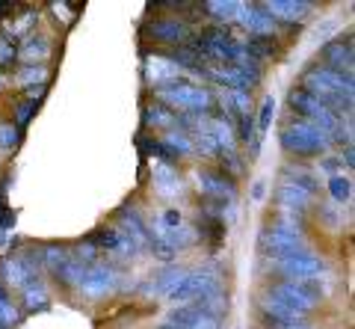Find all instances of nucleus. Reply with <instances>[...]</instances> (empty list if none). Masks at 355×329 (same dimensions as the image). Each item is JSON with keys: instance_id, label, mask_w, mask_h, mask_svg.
Wrapping results in <instances>:
<instances>
[{"instance_id": "f257e3e1", "label": "nucleus", "mask_w": 355, "mask_h": 329, "mask_svg": "<svg viewBox=\"0 0 355 329\" xmlns=\"http://www.w3.org/2000/svg\"><path fill=\"white\" fill-rule=\"evenodd\" d=\"M154 95H157V104L169 107L172 113L181 110L184 116H207L210 107H214V95H210V90H205V86H198V83L187 81V78H178L172 83L157 86Z\"/></svg>"}, {"instance_id": "f03ea898", "label": "nucleus", "mask_w": 355, "mask_h": 329, "mask_svg": "<svg viewBox=\"0 0 355 329\" xmlns=\"http://www.w3.org/2000/svg\"><path fill=\"white\" fill-rule=\"evenodd\" d=\"M193 51L205 62H219V65H231V62H240L243 57H246L243 42L231 30H225V27H207V30H202L196 36V42H193Z\"/></svg>"}, {"instance_id": "7ed1b4c3", "label": "nucleus", "mask_w": 355, "mask_h": 329, "mask_svg": "<svg viewBox=\"0 0 355 329\" xmlns=\"http://www.w3.org/2000/svg\"><path fill=\"white\" fill-rule=\"evenodd\" d=\"M222 294V276L214 267H196L187 270L184 279L166 294V300L172 305H190V303H205L210 297Z\"/></svg>"}, {"instance_id": "20e7f679", "label": "nucleus", "mask_w": 355, "mask_h": 329, "mask_svg": "<svg viewBox=\"0 0 355 329\" xmlns=\"http://www.w3.org/2000/svg\"><path fill=\"white\" fill-rule=\"evenodd\" d=\"M282 146L287 155L296 158H320L331 149V137L305 119H293L282 128Z\"/></svg>"}, {"instance_id": "39448f33", "label": "nucleus", "mask_w": 355, "mask_h": 329, "mask_svg": "<svg viewBox=\"0 0 355 329\" xmlns=\"http://www.w3.org/2000/svg\"><path fill=\"white\" fill-rule=\"evenodd\" d=\"M261 246H263V255L266 258H275L282 261L293 252H302L305 249V237H302V228L293 217H282L279 223L266 226L263 235H261Z\"/></svg>"}, {"instance_id": "423d86ee", "label": "nucleus", "mask_w": 355, "mask_h": 329, "mask_svg": "<svg viewBox=\"0 0 355 329\" xmlns=\"http://www.w3.org/2000/svg\"><path fill=\"white\" fill-rule=\"evenodd\" d=\"M287 104L293 107V113H299V119H305V122L317 125L320 130H326V134L331 137V142H335V134L343 128V119H338L335 113H331L314 92H308V90L299 86V90H293L291 95H287Z\"/></svg>"}, {"instance_id": "0eeeda50", "label": "nucleus", "mask_w": 355, "mask_h": 329, "mask_svg": "<svg viewBox=\"0 0 355 329\" xmlns=\"http://www.w3.org/2000/svg\"><path fill=\"white\" fill-rule=\"evenodd\" d=\"M266 294L275 297V300H282L287 309H293L296 314H302V317H308L320 303H323V291H320L317 282H291V279H282V282L270 285V291H266Z\"/></svg>"}, {"instance_id": "6e6552de", "label": "nucleus", "mask_w": 355, "mask_h": 329, "mask_svg": "<svg viewBox=\"0 0 355 329\" xmlns=\"http://www.w3.org/2000/svg\"><path fill=\"white\" fill-rule=\"evenodd\" d=\"M302 90L314 92L320 101H326V98H352L355 81H352V74L335 71V69H329V65H317V69H311L305 74Z\"/></svg>"}, {"instance_id": "1a4fd4ad", "label": "nucleus", "mask_w": 355, "mask_h": 329, "mask_svg": "<svg viewBox=\"0 0 355 329\" xmlns=\"http://www.w3.org/2000/svg\"><path fill=\"white\" fill-rule=\"evenodd\" d=\"M39 267H42V255L33 249H24V252H15V255H6L0 261V279L12 288H27L30 282L42 279L39 276Z\"/></svg>"}, {"instance_id": "9d476101", "label": "nucleus", "mask_w": 355, "mask_h": 329, "mask_svg": "<svg viewBox=\"0 0 355 329\" xmlns=\"http://www.w3.org/2000/svg\"><path fill=\"white\" fill-rule=\"evenodd\" d=\"M116 288H119V270L113 264H107V261H98V264L86 267L80 285H77V291H80L86 300H104Z\"/></svg>"}, {"instance_id": "9b49d317", "label": "nucleus", "mask_w": 355, "mask_h": 329, "mask_svg": "<svg viewBox=\"0 0 355 329\" xmlns=\"http://www.w3.org/2000/svg\"><path fill=\"white\" fill-rule=\"evenodd\" d=\"M89 244H92L98 252H107V255H113L119 261H130L139 255V246L133 244V240L121 232L119 226H107V228H98V232L89 237Z\"/></svg>"}, {"instance_id": "f8f14e48", "label": "nucleus", "mask_w": 355, "mask_h": 329, "mask_svg": "<svg viewBox=\"0 0 355 329\" xmlns=\"http://www.w3.org/2000/svg\"><path fill=\"white\" fill-rule=\"evenodd\" d=\"M323 270H326V261L320 255H314V252H308V249L293 252V255L279 261V273L291 282H314Z\"/></svg>"}, {"instance_id": "ddd939ff", "label": "nucleus", "mask_w": 355, "mask_h": 329, "mask_svg": "<svg viewBox=\"0 0 355 329\" xmlns=\"http://www.w3.org/2000/svg\"><path fill=\"white\" fill-rule=\"evenodd\" d=\"M166 323H172L178 329H219L222 326V317L202 309V305H175V309L169 312V317H166Z\"/></svg>"}, {"instance_id": "4468645a", "label": "nucleus", "mask_w": 355, "mask_h": 329, "mask_svg": "<svg viewBox=\"0 0 355 329\" xmlns=\"http://www.w3.org/2000/svg\"><path fill=\"white\" fill-rule=\"evenodd\" d=\"M196 181H198V190H202L207 199H214L219 205H225L228 202H234V196H237V187H234V181L228 178V175H222V172H198L196 175Z\"/></svg>"}, {"instance_id": "2eb2a0df", "label": "nucleus", "mask_w": 355, "mask_h": 329, "mask_svg": "<svg viewBox=\"0 0 355 329\" xmlns=\"http://www.w3.org/2000/svg\"><path fill=\"white\" fill-rule=\"evenodd\" d=\"M146 30L160 45H184V42H190V27L181 18H154Z\"/></svg>"}, {"instance_id": "dca6fc26", "label": "nucleus", "mask_w": 355, "mask_h": 329, "mask_svg": "<svg viewBox=\"0 0 355 329\" xmlns=\"http://www.w3.org/2000/svg\"><path fill=\"white\" fill-rule=\"evenodd\" d=\"M237 24H243L249 30V36H258V39H272V33H275V21L266 15V9L261 3H252V6L243 3Z\"/></svg>"}, {"instance_id": "f3484780", "label": "nucleus", "mask_w": 355, "mask_h": 329, "mask_svg": "<svg viewBox=\"0 0 355 329\" xmlns=\"http://www.w3.org/2000/svg\"><path fill=\"white\" fill-rule=\"evenodd\" d=\"M261 6L266 9V15H270L275 24H279V21H287V24L305 21L308 12L314 9V3H308V0H266Z\"/></svg>"}, {"instance_id": "a211bd4d", "label": "nucleus", "mask_w": 355, "mask_h": 329, "mask_svg": "<svg viewBox=\"0 0 355 329\" xmlns=\"http://www.w3.org/2000/svg\"><path fill=\"white\" fill-rule=\"evenodd\" d=\"M151 187L157 190V196H163V199H175V196L184 193V178L178 175L175 167H166V163H154L151 169Z\"/></svg>"}, {"instance_id": "6ab92c4d", "label": "nucleus", "mask_w": 355, "mask_h": 329, "mask_svg": "<svg viewBox=\"0 0 355 329\" xmlns=\"http://www.w3.org/2000/svg\"><path fill=\"white\" fill-rule=\"evenodd\" d=\"M119 228L125 232L133 244H137L139 249H146L148 246V240H151V235H148V223L142 219V214L137 211L133 205H128V208H121V214H119Z\"/></svg>"}, {"instance_id": "aec40b11", "label": "nucleus", "mask_w": 355, "mask_h": 329, "mask_svg": "<svg viewBox=\"0 0 355 329\" xmlns=\"http://www.w3.org/2000/svg\"><path fill=\"white\" fill-rule=\"evenodd\" d=\"M184 273H187V267H178V264H166L160 273H154V276L142 285V294L146 297H166L178 282L184 279Z\"/></svg>"}, {"instance_id": "412c9836", "label": "nucleus", "mask_w": 355, "mask_h": 329, "mask_svg": "<svg viewBox=\"0 0 355 329\" xmlns=\"http://www.w3.org/2000/svg\"><path fill=\"white\" fill-rule=\"evenodd\" d=\"M146 78L154 83V90H157L163 83L184 78V69L169 57H146Z\"/></svg>"}, {"instance_id": "4be33fe9", "label": "nucleus", "mask_w": 355, "mask_h": 329, "mask_svg": "<svg viewBox=\"0 0 355 329\" xmlns=\"http://www.w3.org/2000/svg\"><path fill=\"white\" fill-rule=\"evenodd\" d=\"M323 57H326L329 69L343 71V74H352V60H355V53H352V39L347 36V39L329 42L326 51H323Z\"/></svg>"}, {"instance_id": "5701e85b", "label": "nucleus", "mask_w": 355, "mask_h": 329, "mask_svg": "<svg viewBox=\"0 0 355 329\" xmlns=\"http://www.w3.org/2000/svg\"><path fill=\"white\" fill-rule=\"evenodd\" d=\"M311 202H314V196L305 193V190H299L293 187V184H287L282 181V187H279V205H282V211L284 214H305Z\"/></svg>"}, {"instance_id": "b1692460", "label": "nucleus", "mask_w": 355, "mask_h": 329, "mask_svg": "<svg viewBox=\"0 0 355 329\" xmlns=\"http://www.w3.org/2000/svg\"><path fill=\"white\" fill-rule=\"evenodd\" d=\"M160 142L166 149L175 155V160L178 158H190V155H196V146H193V140H190V134L187 130H181V128H172V130H166V137H160Z\"/></svg>"}, {"instance_id": "393cba45", "label": "nucleus", "mask_w": 355, "mask_h": 329, "mask_svg": "<svg viewBox=\"0 0 355 329\" xmlns=\"http://www.w3.org/2000/svg\"><path fill=\"white\" fill-rule=\"evenodd\" d=\"M21 303H24V309H30V312L48 309L51 294H48V288H44V282L36 279V282H30L27 288H21Z\"/></svg>"}, {"instance_id": "a878e982", "label": "nucleus", "mask_w": 355, "mask_h": 329, "mask_svg": "<svg viewBox=\"0 0 355 329\" xmlns=\"http://www.w3.org/2000/svg\"><path fill=\"white\" fill-rule=\"evenodd\" d=\"M142 119H146L148 128H166V130H172L175 122H178V113H172V110L163 107V104H146V110H142Z\"/></svg>"}, {"instance_id": "bb28decb", "label": "nucleus", "mask_w": 355, "mask_h": 329, "mask_svg": "<svg viewBox=\"0 0 355 329\" xmlns=\"http://www.w3.org/2000/svg\"><path fill=\"white\" fill-rule=\"evenodd\" d=\"M39 255H42V264L48 267V270L53 273V276H57V273H60L65 264H69L71 252L65 249V246H44V249L39 252Z\"/></svg>"}, {"instance_id": "cd10ccee", "label": "nucleus", "mask_w": 355, "mask_h": 329, "mask_svg": "<svg viewBox=\"0 0 355 329\" xmlns=\"http://www.w3.org/2000/svg\"><path fill=\"white\" fill-rule=\"evenodd\" d=\"M15 81L21 86H27V90L30 86H44V81H48V65L44 62H30L15 74Z\"/></svg>"}, {"instance_id": "c85d7f7f", "label": "nucleus", "mask_w": 355, "mask_h": 329, "mask_svg": "<svg viewBox=\"0 0 355 329\" xmlns=\"http://www.w3.org/2000/svg\"><path fill=\"white\" fill-rule=\"evenodd\" d=\"M284 181H287V184H293V187H299V190L311 193V196L317 193V178H314L311 172L299 169V167H287V169H284Z\"/></svg>"}, {"instance_id": "c756f323", "label": "nucleus", "mask_w": 355, "mask_h": 329, "mask_svg": "<svg viewBox=\"0 0 355 329\" xmlns=\"http://www.w3.org/2000/svg\"><path fill=\"white\" fill-rule=\"evenodd\" d=\"M240 9H243V3H237V0H225V3H205V12H210L216 21H225V24H231V21L240 18Z\"/></svg>"}, {"instance_id": "7c9ffc66", "label": "nucleus", "mask_w": 355, "mask_h": 329, "mask_svg": "<svg viewBox=\"0 0 355 329\" xmlns=\"http://www.w3.org/2000/svg\"><path fill=\"white\" fill-rule=\"evenodd\" d=\"M21 57H24V60H44V57H48V53H51V45H48V39H44V36H27V42H24V45H21Z\"/></svg>"}, {"instance_id": "2f4dec72", "label": "nucleus", "mask_w": 355, "mask_h": 329, "mask_svg": "<svg viewBox=\"0 0 355 329\" xmlns=\"http://www.w3.org/2000/svg\"><path fill=\"white\" fill-rule=\"evenodd\" d=\"M329 196L335 202H349L352 199V181L347 178V175H331L329 178Z\"/></svg>"}, {"instance_id": "473e14b6", "label": "nucleus", "mask_w": 355, "mask_h": 329, "mask_svg": "<svg viewBox=\"0 0 355 329\" xmlns=\"http://www.w3.org/2000/svg\"><path fill=\"white\" fill-rule=\"evenodd\" d=\"M15 323H18V309H15L12 297H9V291L0 285V329L15 326Z\"/></svg>"}, {"instance_id": "72a5a7b5", "label": "nucleus", "mask_w": 355, "mask_h": 329, "mask_svg": "<svg viewBox=\"0 0 355 329\" xmlns=\"http://www.w3.org/2000/svg\"><path fill=\"white\" fill-rule=\"evenodd\" d=\"M272 116H275V98H272V95H266L263 101H261V110H258V122H254V134H258L261 140H263L266 130H270Z\"/></svg>"}, {"instance_id": "f704fd0d", "label": "nucleus", "mask_w": 355, "mask_h": 329, "mask_svg": "<svg viewBox=\"0 0 355 329\" xmlns=\"http://www.w3.org/2000/svg\"><path fill=\"white\" fill-rule=\"evenodd\" d=\"M18 140H21V134L12 122H0V149H15Z\"/></svg>"}, {"instance_id": "c9c22d12", "label": "nucleus", "mask_w": 355, "mask_h": 329, "mask_svg": "<svg viewBox=\"0 0 355 329\" xmlns=\"http://www.w3.org/2000/svg\"><path fill=\"white\" fill-rule=\"evenodd\" d=\"M33 113H36V101H24V104H21L15 110V128H24L33 119Z\"/></svg>"}, {"instance_id": "e433bc0d", "label": "nucleus", "mask_w": 355, "mask_h": 329, "mask_svg": "<svg viewBox=\"0 0 355 329\" xmlns=\"http://www.w3.org/2000/svg\"><path fill=\"white\" fill-rule=\"evenodd\" d=\"M18 57V48L9 39H0V65H12Z\"/></svg>"}, {"instance_id": "4c0bfd02", "label": "nucleus", "mask_w": 355, "mask_h": 329, "mask_svg": "<svg viewBox=\"0 0 355 329\" xmlns=\"http://www.w3.org/2000/svg\"><path fill=\"white\" fill-rule=\"evenodd\" d=\"M343 160H338V158H326L323 160V172H331V175H338V167H340Z\"/></svg>"}, {"instance_id": "58836bf2", "label": "nucleus", "mask_w": 355, "mask_h": 329, "mask_svg": "<svg viewBox=\"0 0 355 329\" xmlns=\"http://www.w3.org/2000/svg\"><path fill=\"white\" fill-rule=\"evenodd\" d=\"M42 95H44V86H30V90H27V101H39Z\"/></svg>"}, {"instance_id": "ea45409f", "label": "nucleus", "mask_w": 355, "mask_h": 329, "mask_svg": "<svg viewBox=\"0 0 355 329\" xmlns=\"http://www.w3.org/2000/svg\"><path fill=\"white\" fill-rule=\"evenodd\" d=\"M263 190H266V187H263V181H258V184H254V199H261V196H263Z\"/></svg>"}, {"instance_id": "a19ab883", "label": "nucleus", "mask_w": 355, "mask_h": 329, "mask_svg": "<svg viewBox=\"0 0 355 329\" xmlns=\"http://www.w3.org/2000/svg\"><path fill=\"white\" fill-rule=\"evenodd\" d=\"M6 90V78H0V92H3Z\"/></svg>"}, {"instance_id": "79ce46f5", "label": "nucleus", "mask_w": 355, "mask_h": 329, "mask_svg": "<svg viewBox=\"0 0 355 329\" xmlns=\"http://www.w3.org/2000/svg\"><path fill=\"white\" fill-rule=\"evenodd\" d=\"M3 228H6V226H3V223H0V240H3V237H6V232H3Z\"/></svg>"}]
</instances>
